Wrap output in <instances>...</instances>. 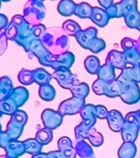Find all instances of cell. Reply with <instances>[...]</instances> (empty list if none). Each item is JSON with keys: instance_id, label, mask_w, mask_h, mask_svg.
<instances>
[{"instance_id": "obj_18", "label": "cell", "mask_w": 140, "mask_h": 158, "mask_svg": "<svg viewBox=\"0 0 140 158\" xmlns=\"http://www.w3.org/2000/svg\"><path fill=\"white\" fill-rule=\"evenodd\" d=\"M76 154L80 158H95L92 147L84 140H76L74 143Z\"/></svg>"}, {"instance_id": "obj_45", "label": "cell", "mask_w": 140, "mask_h": 158, "mask_svg": "<svg viewBox=\"0 0 140 158\" xmlns=\"http://www.w3.org/2000/svg\"><path fill=\"white\" fill-rule=\"evenodd\" d=\"M107 109L106 108L105 106H102V105H98L96 106V117L98 118H101V119H104L107 118L108 114Z\"/></svg>"}, {"instance_id": "obj_53", "label": "cell", "mask_w": 140, "mask_h": 158, "mask_svg": "<svg viewBox=\"0 0 140 158\" xmlns=\"http://www.w3.org/2000/svg\"><path fill=\"white\" fill-rule=\"evenodd\" d=\"M137 46H138V52H139V54H140V35H139V38H138L137 40Z\"/></svg>"}, {"instance_id": "obj_30", "label": "cell", "mask_w": 140, "mask_h": 158, "mask_svg": "<svg viewBox=\"0 0 140 158\" xmlns=\"http://www.w3.org/2000/svg\"><path fill=\"white\" fill-rule=\"evenodd\" d=\"M25 148V152L29 153L32 156L38 155L42 152L43 145L38 142L35 138H28L23 141Z\"/></svg>"}, {"instance_id": "obj_3", "label": "cell", "mask_w": 140, "mask_h": 158, "mask_svg": "<svg viewBox=\"0 0 140 158\" xmlns=\"http://www.w3.org/2000/svg\"><path fill=\"white\" fill-rule=\"evenodd\" d=\"M46 15V9L42 1H29L24 7V18L32 27L40 25Z\"/></svg>"}, {"instance_id": "obj_8", "label": "cell", "mask_w": 140, "mask_h": 158, "mask_svg": "<svg viewBox=\"0 0 140 158\" xmlns=\"http://www.w3.org/2000/svg\"><path fill=\"white\" fill-rule=\"evenodd\" d=\"M121 47L125 55L127 64L131 66H137L140 61V54L137 46V40L131 38H124L121 40Z\"/></svg>"}, {"instance_id": "obj_49", "label": "cell", "mask_w": 140, "mask_h": 158, "mask_svg": "<svg viewBox=\"0 0 140 158\" xmlns=\"http://www.w3.org/2000/svg\"><path fill=\"white\" fill-rule=\"evenodd\" d=\"M98 3L100 5L102 8L105 10H107L111 5L114 3L112 0H99Z\"/></svg>"}, {"instance_id": "obj_19", "label": "cell", "mask_w": 140, "mask_h": 158, "mask_svg": "<svg viewBox=\"0 0 140 158\" xmlns=\"http://www.w3.org/2000/svg\"><path fill=\"white\" fill-rule=\"evenodd\" d=\"M90 19L99 27H104L108 23L110 17L105 9L100 7H93V12Z\"/></svg>"}, {"instance_id": "obj_31", "label": "cell", "mask_w": 140, "mask_h": 158, "mask_svg": "<svg viewBox=\"0 0 140 158\" xmlns=\"http://www.w3.org/2000/svg\"><path fill=\"white\" fill-rule=\"evenodd\" d=\"M17 103L12 99L8 98L7 100L0 101V111L2 114H10L12 115L18 110Z\"/></svg>"}, {"instance_id": "obj_15", "label": "cell", "mask_w": 140, "mask_h": 158, "mask_svg": "<svg viewBox=\"0 0 140 158\" xmlns=\"http://www.w3.org/2000/svg\"><path fill=\"white\" fill-rule=\"evenodd\" d=\"M27 53L29 54V58L32 57H37L38 59L41 60L44 57L47 56L48 54H50L44 44H42L41 40L39 39H34L29 44V48L27 49Z\"/></svg>"}, {"instance_id": "obj_55", "label": "cell", "mask_w": 140, "mask_h": 158, "mask_svg": "<svg viewBox=\"0 0 140 158\" xmlns=\"http://www.w3.org/2000/svg\"><path fill=\"white\" fill-rule=\"evenodd\" d=\"M137 67H138V69H140V61H139V63H138V64Z\"/></svg>"}, {"instance_id": "obj_11", "label": "cell", "mask_w": 140, "mask_h": 158, "mask_svg": "<svg viewBox=\"0 0 140 158\" xmlns=\"http://www.w3.org/2000/svg\"><path fill=\"white\" fill-rule=\"evenodd\" d=\"M107 119L109 128L113 132H115V133L121 132L123 127L125 125V119L120 111L116 110H110L108 112Z\"/></svg>"}, {"instance_id": "obj_38", "label": "cell", "mask_w": 140, "mask_h": 158, "mask_svg": "<svg viewBox=\"0 0 140 158\" xmlns=\"http://www.w3.org/2000/svg\"><path fill=\"white\" fill-rule=\"evenodd\" d=\"M63 31L66 32V34L69 35H73L76 37V35L78 34L79 32L82 31L80 26L76 22L73 20H67L64 22L61 27Z\"/></svg>"}, {"instance_id": "obj_36", "label": "cell", "mask_w": 140, "mask_h": 158, "mask_svg": "<svg viewBox=\"0 0 140 158\" xmlns=\"http://www.w3.org/2000/svg\"><path fill=\"white\" fill-rule=\"evenodd\" d=\"M70 91H71V94L74 97L85 100L89 93V86L85 82H80L79 85L71 88Z\"/></svg>"}, {"instance_id": "obj_32", "label": "cell", "mask_w": 140, "mask_h": 158, "mask_svg": "<svg viewBox=\"0 0 140 158\" xmlns=\"http://www.w3.org/2000/svg\"><path fill=\"white\" fill-rule=\"evenodd\" d=\"M84 68L88 73L98 74L101 68L100 61L98 58L93 55L88 56L84 60Z\"/></svg>"}, {"instance_id": "obj_1", "label": "cell", "mask_w": 140, "mask_h": 158, "mask_svg": "<svg viewBox=\"0 0 140 158\" xmlns=\"http://www.w3.org/2000/svg\"><path fill=\"white\" fill-rule=\"evenodd\" d=\"M42 44L50 54L60 55L65 54L69 48L68 35L62 28L54 27L46 29L40 38Z\"/></svg>"}, {"instance_id": "obj_25", "label": "cell", "mask_w": 140, "mask_h": 158, "mask_svg": "<svg viewBox=\"0 0 140 158\" xmlns=\"http://www.w3.org/2000/svg\"><path fill=\"white\" fill-rule=\"evenodd\" d=\"M119 77L125 80L134 81L136 83L140 82V69L137 66L126 67L121 71Z\"/></svg>"}, {"instance_id": "obj_10", "label": "cell", "mask_w": 140, "mask_h": 158, "mask_svg": "<svg viewBox=\"0 0 140 158\" xmlns=\"http://www.w3.org/2000/svg\"><path fill=\"white\" fill-rule=\"evenodd\" d=\"M41 118L44 128H49L50 130H54L61 124L63 116L58 111L54 110L52 109H46L43 111Z\"/></svg>"}, {"instance_id": "obj_17", "label": "cell", "mask_w": 140, "mask_h": 158, "mask_svg": "<svg viewBox=\"0 0 140 158\" xmlns=\"http://www.w3.org/2000/svg\"><path fill=\"white\" fill-rule=\"evenodd\" d=\"M58 148L65 158H76V152L72 141L68 137H62L58 140Z\"/></svg>"}, {"instance_id": "obj_40", "label": "cell", "mask_w": 140, "mask_h": 158, "mask_svg": "<svg viewBox=\"0 0 140 158\" xmlns=\"http://www.w3.org/2000/svg\"><path fill=\"white\" fill-rule=\"evenodd\" d=\"M88 139L91 144L94 147H99L103 143V137L100 133H98L95 128H90L88 132Z\"/></svg>"}, {"instance_id": "obj_5", "label": "cell", "mask_w": 140, "mask_h": 158, "mask_svg": "<svg viewBox=\"0 0 140 158\" xmlns=\"http://www.w3.org/2000/svg\"><path fill=\"white\" fill-rule=\"evenodd\" d=\"M28 119L26 113L23 110H18L12 114L9 122L7 124V133L12 141H18L21 137L24 126Z\"/></svg>"}, {"instance_id": "obj_20", "label": "cell", "mask_w": 140, "mask_h": 158, "mask_svg": "<svg viewBox=\"0 0 140 158\" xmlns=\"http://www.w3.org/2000/svg\"><path fill=\"white\" fill-rule=\"evenodd\" d=\"M14 89L11 79L7 76L2 77L0 81V101L10 98Z\"/></svg>"}, {"instance_id": "obj_6", "label": "cell", "mask_w": 140, "mask_h": 158, "mask_svg": "<svg viewBox=\"0 0 140 158\" xmlns=\"http://www.w3.org/2000/svg\"><path fill=\"white\" fill-rule=\"evenodd\" d=\"M116 79L122 84L120 96L121 100L128 105H134L138 102L140 100V89L138 83L125 80L119 76Z\"/></svg>"}, {"instance_id": "obj_39", "label": "cell", "mask_w": 140, "mask_h": 158, "mask_svg": "<svg viewBox=\"0 0 140 158\" xmlns=\"http://www.w3.org/2000/svg\"><path fill=\"white\" fill-rule=\"evenodd\" d=\"M18 81L22 85H30L33 82H34L33 71L25 69H22L19 72V74H18Z\"/></svg>"}, {"instance_id": "obj_28", "label": "cell", "mask_w": 140, "mask_h": 158, "mask_svg": "<svg viewBox=\"0 0 140 158\" xmlns=\"http://www.w3.org/2000/svg\"><path fill=\"white\" fill-rule=\"evenodd\" d=\"M98 79H102L103 81H111L115 79V69L111 65L105 64L102 65L98 73Z\"/></svg>"}, {"instance_id": "obj_56", "label": "cell", "mask_w": 140, "mask_h": 158, "mask_svg": "<svg viewBox=\"0 0 140 158\" xmlns=\"http://www.w3.org/2000/svg\"><path fill=\"white\" fill-rule=\"evenodd\" d=\"M139 158H140V156H139Z\"/></svg>"}, {"instance_id": "obj_26", "label": "cell", "mask_w": 140, "mask_h": 158, "mask_svg": "<svg viewBox=\"0 0 140 158\" xmlns=\"http://www.w3.org/2000/svg\"><path fill=\"white\" fill-rule=\"evenodd\" d=\"M137 154V148L134 143L124 142L118 150L119 158H134Z\"/></svg>"}, {"instance_id": "obj_50", "label": "cell", "mask_w": 140, "mask_h": 158, "mask_svg": "<svg viewBox=\"0 0 140 158\" xmlns=\"http://www.w3.org/2000/svg\"><path fill=\"white\" fill-rule=\"evenodd\" d=\"M49 158H65L63 154L60 151H53V152H48Z\"/></svg>"}, {"instance_id": "obj_42", "label": "cell", "mask_w": 140, "mask_h": 158, "mask_svg": "<svg viewBox=\"0 0 140 158\" xmlns=\"http://www.w3.org/2000/svg\"><path fill=\"white\" fill-rule=\"evenodd\" d=\"M90 128H88L82 123H80L75 128V134H76V140H85L88 138V132Z\"/></svg>"}, {"instance_id": "obj_52", "label": "cell", "mask_w": 140, "mask_h": 158, "mask_svg": "<svg viewBox=\"0 0 140 158\" xmlns=\"http://www.w3.org/2000/svg\"><path fill=\"white\" fill-rule=\"evenodd\" d=\"M135 114H136L138 122V124H139V130H140V110L138 111H135Z\"/></svg>"}, {"instance_id": "obj_9", "label": "cell", "mask_w": 140, "mask_h": 158, "mask_svg": "<svg viewBox=\"0 0 140 158\" xmlns=\"http://www.w3.org/2000/svg\"><path fill=\"white\" fill-rule=\"evenodd\" d=\"M85 100L79 99L72 96L71 98L65 100L60 104L58 107V112L62 116L74 115L80 113L82 109L85 106Z\"/></svg>"}, {"instance_id": "obj_35", "label": "cell", "mask_w": 140, "mask_h": 158, "mask_svg": "<svg viewBox=\"0 0 140 158\" xmlns=\"http://www.w3.org/2000/svg\"><path fill=\"white\" fill-rule=\"evenodd\" d=\"M93 12V7L87 2H80L76 5V9L75 15L80 18H89L90 19Z\"/></svg>"}, {"instance_id": "obj_48", "label": "cell", "mask_w": 140, "mask_h": 158, "mask_svg": "<svg viewBox=\"0 0 140 158\" xmlns=\"http://www.w3.org/2000/svg\"><path fill=\"white\" fill-rule=\"evenodd\" d=\"M9 24H8V19L7 17L3 14H0V29L2 31V33L3 31V30L6 31L7 27H8Z\"/></svg>"}, {"instance_id": "obj_16", "label": "cell", "mask_w": 140, "mask_h": 158, "mask_svg": "<svg viewBox=\"0 0 140 158\" xmlns=\"http://www.w3.org/2000/svg\"><path fill=\"white\" fill-rule=\"evenodd\" d=\"M3 148L6 151V155L9 158H18L25 153L24 143L19 141H12Z\"/></svg>"}, {"instance_id": "obj_4", "label": "cell", "mask_w": 140, "mask_h": 158, "mask_svg": "<svg viewBox=\"0 0 140 158\" xmlns=\"http://www.w3.org/2000/svg\"><path fill=\"white\" fill-rule=\"evenodd\" d=\"M39 62L44 66L51 67L55 71L61 69H70L75 62V56L71 52H66L60 55L49 54Z\"/></svg>"}, {"instance_id": "obj_34", "label": "cell", "mask_w": 140, "mask_h": 158, "mask_svg": "<svg viewBox=\"0 0 140 158\" xmlns=\"http://www.w3.org/2000/svg\"><path fill=\"white\" fill-rule=\"evenodd\" d=\"M39 95L43 101H51L54 100L56 96V91L53 86H51L50 84L43 85L39 86Z\"/></svg>"}, {"instance_id": "obj_47", "label": "cell", "mask_w": 140, "mask_h": 158, "mask_svg": "<svg viewBox=\"0 0 140 158\" xmlns=\"http://www.w3.org/2000/svg\"><path fill=\"white\" fill-rule=\"evenodd\" d=\"M7 36L5 35V34L2 32L1 34V37H0V51H1V54H3L5 52V50L7 49Z\"/></svg>"}, {"instance_id": "obj_51", "label": "cell", "mask_w": 140, "mask_h": 158, "mask_svg": "<svg viewBox=\"0 0 140 158\" xmlns=\"http://www.w3.org/2000/svg\"><path fill=\"white\" fill-rule=\"evenodd\" d=\"M32 158H49V155H48V153L41 152L40 154H38V155L33 156Z\"/></svg>"}, {"instance_id": "obj_2", "label": "cell", "mask_w": 140, "mask_h": 158, "mask_svg": "<svg viewBox=\"0 0 140 158\" xmlns=\"http://www.w3.org/2000/svg\"><path fill=\"white\" fill-rule=\"evenodd\" d=\"M12 22L17 27V35L14 41L27 51L29 44L34 39L32 33V26L25 20L24 17L20 15H16L12 17Z\"/></svg>"}, {"instance_id": "obj_24", "label": "cell", "mask_w": 140, "mask_h": 158, "mask_svg": "<svg viewBox=\"0 0 140 158\" xmlns=\"http://www.w3.org/2000/svg\"><path fill=\"white\" fill-rule=\"evenodd\" d=\"M33 76H34V81L39 86L49 84L52 78V74L49 73V72L43 68H39L35 70H33Z\"/></svg>"}, {"instance_id": "obj_33", "label": "cell", "mask_w": 140, "mask_h": 158, "mask_svg": "<svg viewBox=\"0 0 140 158\" xmlns=\"http://www.w3.org/2000/svg\"><path fill=\"white\" fill-rule=\"evenodd\" d=\"M52 138H53L52 130H50L46 128L39 129L35 135V139L43 146L48 145L49 143H51Z\"/></svg>"}, {"instance_id": "obj_54", "label": "cell", "mask_w": 140, "mask_h": 158, "mask_svg": "<svg viewBox=\"0 0 140 158\" xmlns=\"http://www.w3.org/2000/svg\"><path fill=\"white\" fill-rule=\"evenodd\" d=\"M1 158H9V157H8L7 155H4V156H1Z\"/></svg>"}, {"instance_id": "obj_44", "label": "cell", "mask_w": 140, "mask_h": 158, "mask_svg": "<svg viewBox=\"0 0 140 158\" xmlns=\"http://www.w3.org/2000/svg\"><path fill=\"white\" fill-rule=\"evenodd\" d=\"M45 31H46V27L42 24L32 27V33H33L34 39L40 40V38H41V36L43 35Z\"/></svg>"}, {"instance_id": "obj_7", "label": "cell", "mask_w": 140, "mask_h": 158, "mask_svg": "<svg viewBox=\"0 0 140 158\" xmlns=\"http://www.w3.org/2000/svg\"><path fill=\"white\" fill-rule=\"evenodd\" d=\"M125 119V125L121 130L123 140L126 143H134L137 140L138 132L140 131L135 111L127 114Z\"/></svg>"}, {"instance_id": "obj_43", "label": "cell", "mask_w": 140, "mask_h": 158, "mask_svg": "<svg viewBox=\"0 0 140 158\" xmlns=\"http://www.w3.org/2000/svg\"><path fill=\"white\" fill-rule=\"evenodd\" d=\"M106 83L107 81H103L102 79H97L93 84V92L98 96H102V95H104V89H105Z\"/></svg>"}, {"instance_id": "obj_13", "label": "cell", "mask_w": 140, "mask_h": 158, "mask_svg": "<svg viewBox=\"0 0 140 158\" xmlns=\"http://www.w3.org/2000/svg\"><path fill=\"white\" fill-rule=\"evenodd\" d=\"M80 115L82 117L81 123L88 128H92L95 124L96 119V106L94 105H85L80 111Z\"/></svg>"}, {"instance_id": "obj_37", "label": "cell", "mask_w": 140, "mask_h": 158, "mask_svg": "<svg viewBox=\"0 0 140 158\" xmlns=\"http://www.w3.org/2000/svg\"><path fill=\"white\" fill-rule=\"evenodd\" d=\"M52 76L54 79H56V81L58 82L59 85L61 86L64 83H66L71 77L73 76V73L70 71L68 69H61L54 71V73L52 74Z\"/></svg>"}, {"instance_id": "obj_29", "label": "cell", "mask_w": 140, "mask_h": 158, "mask_svg": "<svg viewBox=\"0 0 140 158\" xmlns=\"http://www.w3.org/2000/svg\"><path fill=\"white\" fill-rule=\"evenodd\" d=\"M124 18L125 24L129 28L140 31V12L138 10L135 9L130 12Z\"/></svg>"}, {"instance_id": "obj_14", "label": "cell", "mask_w": 140, "mask_h": 158, "mask_svg": "<svg viewBox=\"0 0 140 158\" xmlns=\"http://www.w3.org/2000/svg\"><path fill=\"white\" fill-rule=\"evenodd\" d=\"M98 35V30L94 27H88L85 30H82L76 35V39L80 45L84 49H88V44Z\"/></svg>"}, {"instance_id": "obj_46", "label": "cell", "mask_w": 140, "mask_h": 158, "mask_svg": "<svg viewBox=\"0 0 140 158\" xmlns=\"http://www.w3.org/2000/svg\"><path fill=\"white\" fill-rule=\"evenodd\" d=\"M107 12L108 16L110 18H119V12H118V7L116 3H113L107 10H106Z\"/></svg>"}, {"instance_id": "obj_27", "label": "cell", "mask_w": 140, "mask_h": 158, "mask_svg": "<svg viewBox=\"0 0 140 158\" xmlns=\"http://www.w3.org/2000/svg\"><path fill=\"white\" fill-rule=\"evenodd\" d=\"M76 3L71 0H62L57 5V11L59 13L65 17H69L75 14L76 9Z\"/></svg>"}, {"instance_id": "obj_12", "label": "cell", "mask_w": 140, "mask_h": 158, "mask_svg": "<svg viewBox=\"0 0 140 158\" xmlns=\"http://www.w3.org/2000/svg\"><path fill=\"white\" fill-rule=\"evenodd\" d=\"M106 64L111 65L114 69H125L127 65V62L125 59L124 52L118 50H111L108 53V55L106 59Z\"/></svg>"}, {"instance_id": "obj_22", "label": "cell", "mask_w": 140, "mask_h": 158, "mask_svg": "<svg viewBox=\"0 0 140 158\" xmlns=\"http://www.w3.org/2000/svg\"><path fill=\"white\" fill-rule=\"evenodd\" d=\"M119 12V18L125 17L134 10L138 9V2L135 0H123L116 2Z\"/></svg>"}, {"instance_id": "obj_23", "label": "cell", "mask_w": 140, "mask_h": 158, "mask_svg": "<svg viewBox=\"0 0 140 158\" xmlns=\"http://www.w3.org/2000/svg\"><path fill=\"white\" fill-rule=\"evenodd\" d=\"M10 98L17 103L18 107H21L24 105L29 98V91L24 86H17L15 87Z\"/></svg>"}, {"instance_id": "obj_41", "label": "cell", "mask_w": 140, "mask_h": 158, "mask_svg": "<svg viewBox=\"0 0 140 158\" xmlns=\"http://www.w3.org/2000/svg\"><path fill=\"white\" fill-rule=\"evenodd\" d=\"M106 48V43L103 39L98 38L96 37L90 42V44H88V49H89L91 52L98 54L100 53L101 51H103V49H105Z\"/></svg>"}, {"instance_id": "obj_21", "label": "cell", "mask_w": 140, "mask_h": 158, "mask_svg": "<svg viewBox=\"0 0 140 158\" xmlns=\"http://www.w3.org/2000/svg\"><path fill=\"white\" fill-rule=\"evenodd\" d=\"M121 86H122L121 82L118 81L116 78L111 81H108L106 83L104 95L110 98H115L117 96H120Z\"/></svg>"}]
</instances>
